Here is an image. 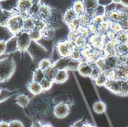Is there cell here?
Here are the masks:
<instances>
[{"label":"cell","mask_w":128,"mask_h":127,"mask_svg":"<svg viewBox=\"0 0 128 127\" xmlns=\"http://www.w3.org/2000/svg\"><path fill=\"white\" fill-rule=\"evenodd\" d=\"M56 103L54 96L42 94L32 98L29 104L25 109H23V110L32 122H43L53 113Z\"/></svg>","instance_id":"cell-1"},{"label":"cell","mask_w":128,"mask_h":127,"mask_svg":"<svg viewBox=\"0 0 128 127\" xmlns=\"http://www.w3.org/2000/svg\"><path fill=\"white\" fill-rule=\"evenodd\" d=\"M16 64L12 57H3L0 61V82L5 83L12 77Z\"/></svg>","instance_id":"cell-2"},{"label":"cell","mask_w":128,"mask_h":127,"mask_svg":"<svg viewBox=\"0 0 128 127\" xmlns=\"http://www.w3.org/2000/svg\"><path fill=\"white\" fill-rule=\"evenodd\" d=\"M105 87L112 93L121 96H128V79L126 80H109Z\"/></svg>","instance_id":"cell-3"},{"label":"cell","mask_w":128,"mask_h":127,"mask_svg":"<svg viewBox=\"0 0 128 127\" xmlns=\"http://www.w3.org/2000/svg\"><path fill=\"white\" fill-rule=\"evenodd\" d=\"M25 18V15L16 13L9 19L6 27L12 33L13 35H16L17 34H18L20 31L23 30Z\"/></svg>","instance_id":"cell-4"},{"label":"cell","mask_w":128,"mask_h":127,"mask_svg":"<svg viewBox=\"0 0 128 127\" xmlns=\"http://www.w3.org/2000/svg\"><path fill=\"white\" fill-rule=\"evenodd\" d=\"M27 52L30 54L33 60H41L44 58L47 53V50L42 44H39L36 41H32L31 44L27 50Z\"/></svg>","instance_id":"cell-5"},{"label":"cell","mask_w":128,"mask_h":127,"mask_svg":"<svg viewBox=\"0 0 128 127\" xmlns=\"http://www.w3.org/2000/svg\"><path fill=\"white\" fill-rule=\"evenodd\" d=\"M56 51L60 57H67L71 55L74 45L72 42L66 40H62L56 42L55 44Z\"/></svg>","instance_id":"cell-6"},{"label":"cell","mask_w":128,"mask_h":127,"mask_svg":"<svg viewBox=\"0 0 128 127\" xmlns=\"http://www.w3.org/2000/svg\"><path fill=\"white\" fill-rule=\"evenodd\" d=\"M17 42L18 46V50L21 52L27 51L29 45L32 43V38L30 36V33L25 30H22L18 34H16Z\"/></svg>","instance_id":"cell-7"},{"label":"cell","mask_w":128,"mask_h":127,"mask_svg":"<svg viewBox=\"0 0 128 127\" xmlns=\"http://www.w3.org/2000/svg\"><path fill=\"white\" fill-rule=\"evenodd\" d=\"M71 113V105L68 102H59L55 104L53 114L58 119H64Z\"/></svg>","instance_id":"cell-8"},{"label":"cell","mask_w":128,"mask_h":127,"mask_svg":"<svg viewBox=\"0 0 128 127\" xmlns=\"http://www.w3.org/2000/svg\"><path fill=\"white\" fill-rule=\"evenodd\" d=\"M32 5L33 2L32 0H17L16 2V5L12 10L16 13L22 14L25 16H27V14Z\"/></svg>","instance_id":"cell-9"},{"label":"cell","mask_w":128,"mask_h":127,"mask_svg":"<svg viewBox=\"0 0 128 127\" xmlns=\"http://www.w3.org/2000/svg\"><path fill=\"white\" fill-rule=\"evenodd\" d=\"M115 77L118 80L128 79V64L120 62L118 67L114 70Z\"/></svg>","instance_id":"cell-10"},{"label":"cell","mask_w":128,"mask_h":127,"mask_svg":"<svg viewBox=\"0 0 128 127\" xmlns=\"http://www.w3.org/2000/svg\"><path fill=\"white\" fill-rule=\"evenodd\" d=\"M93 66H94V63H90L87 61H81L78 71L82 77H90L93 70Z\"/></svg>","instance_id":"cell-11"},{"label":"cell","mask_w":128,"mask_h":127,"mask_svg":"<svg viewBox=\"0 0 128 127\" xmlns=\"http://www.w3.org/2000/svg\"><path fill=\"white\" fill-rule=\"evenodd\" d=\"M72 58L70 57H59L58 59L54 61L53 65L58 70H66L69 71V66L71 63Z\"/></svg>","instance_id":"cell-12"},{"label":"cell","mask_w":128,"mask_h":127,"mask_svg":"<svg viewBox=\"0 0 128 127\" xmlns=\"http://www.w3.org/2000/svg\"><path fill=\"white\" fill-rule=\"evenodd\" d=\"M27 89L34 96H38L44 93V90L42 87V85L39 82H36L34 80H31L27 84Z\"/></svg>","instance_id":"cell-13"},{"label":"cell","mask_w":128,"mask_h":127,"mask_svg":"<svg viewBox=\"0 0 128 127\" xmlns=\"http://www.w3.org/2000/svg\"><path fill=\"white\" fill-rule=\"evenodd\" d=\"M52 8L49 6L47 4L44 3H41V7H40V11H39V14L37 18H39L44 21L48 22L51 15H52ZM48 24V23H47Z\"/></svg>","instance_id":"cell-14"},{"label":"cell","mask_w":128,"mask_h":127,"mask_svg":"<svg viewBox=\"0 0 128 127\" xmlns=\"http://www.w3.org/2000/svg\"><path fill=\"white\" fill-rule=\"evenodd\" d=\"M15 14L16 12L13 10H8L1 8V10H0V25L6 27L9 19Z\"/></svg>","instance_id":"cell-15"},{"label":"cell","mask_w":128,"mask_h":127,"mask_svg":"<svg viewBox=\"0 0 128 127\" xmlns=\"http://www.w3.org/2000/svg\"><path fill=\"white\" fill-rule=\"evenodd\" d=\"M117 46L118 44L114 40H107L104 47V52L105 56L116 55L117 54Z\"/></svg>","instance_id":"cell-16"},{"label":"cell","mask_w":128,"mask_h":127,"mask_svg":"<svg viewBox=\"0 0 128 127\" xmlns=\"http://www.w3.org/2000/svg\"><path fill=\"white\" fill-rule=\"evenodd\" d=\"M105 63H106V72L109 71H114L118 67L120 61L117 55L105 56Z\"/></svg>","instance_id":"cell-17"},{"label":"cell","mask_w":128,"mask_h":127,"mask_svg":"<svg viewBox=\"0 0 128 127\" xmlns=\"http://www.w3.org/2000/svg\"><path fill=\"white\" fill-rule=\"evenodd\" d=\"M16 51H19V50H18L16 35H14L11 38H9L8 41H6V54H10L15 53Z\"/></svg>","instance_id":"cell-18"},{"label":"cell","mask_w":128,"mask_h":127,"mask_svg":"<svg viewBox=\"0 0 128 127\" xmlns=\"http://www.w3.org/2000/svg\"><path fill=\"white\" fill-rule=\"evenodd\" d=\"M86 9V14L90 18H94V9L98 5V0H82Z\"/></svg>","instance_id":"cell-19"},{"label":"cell","mask_w":128,"mask_h":127,"mask_svg":"<svg viewBox=\"0 0 128 127\" xmlns=\"http://www.w3.org/2000/svg\"><path fill=\"white\" fill-rule=\"evenodd\" d=\"M78 17V16L74 12L73 8L72 7H69L64 11V12L63 13V21H64V24L68 25L70 23H72Z\"/></svg>","instance_id":"cell-20"},{"label":"cell","mask_w":128,"mask_h":127,"mask_svg":"<svg viewBox=\"0 0 128 127\" xmlns=\"http://www.w3.org/2000/svg\"><path fill=\"white\" fill-rule=\"evenodd\" d=\"M105 18L108 21H109L111 23L119 22L121 18V10L118 9V8H116V9L110 11L109 13H108L105 15Z\"/></svg>","instance_id":"cell-21"},{"label":"cell","mask_w":128,"mask_h":127,"mask_svg":"<svg viewBox=\"0 0 128 127\" xmlns=\"http://www.w3.org/2000/svg\"><path fill=\"white\" fill-rule=\"evenodd\" d=\"M71 7L73 8L78 16L84 15L86 12V9L82 0H74Z\"/></svg>","instance_id":"cell-22"},{"label":"cell","mask_w":128,"mask_h":127,"mask_svg":"<svg viewBox=\"0 0 128 127\" xmlns=\"http://www.w3.org/2000/svg\"><path fill=\"white\" fill-rule=\"evenodd\" d=\"M30 101H31L30 98L26 94H18L15 99V103L22 109H25L29 104Z\"/></svg>","instance_id":"cell-23"},{"label":"cell","mask_w":128,"mask_h":127,"mask_svg":"<svg viewBox=\"0 0 128 127\" xmlns=\"http://www.w3.org/2000/svg\"><path fill=\"white\" fill-rule=\"evenodd\" d=\"M69 78L68 71L66 70H59L57 73V75L54 80V82L55 84H64L65 83Z\"/></svg>","instance_id":"cell-24"},{"label":"cell","mask_w":128,"mask_h":127,"mask_svg":"<svg viewBox=\"0 0 128 127\" xmlns=\"http://www.w3.org/2000/svg\"><path fill=\"white\" fill-rule=\"evenodd\" d=\"M121 10V18L119 21L123 31L128 30V8H122Z\"/></svg>","instance_id":"cell-25"},{"label":"cell","mask_w":128,"mask_h":127,"mask_svg":"<svg viewBox=\"0 0 128 127\" xmlns=\"http://www.w3.org/2000/svg\"><path fill=\"white\" fill-rule=\"evenodd\" d=\"M88 44H89L88 39L86 38L85 37L80 35V34L78 36V38H76V40L74 42V47L78 49H80V50L84 49L86 47H88Z\"/></svg>","instance_id":"cell-26"},{"label":"cell","mask_w":128,"mask_h":127,"mask_svg":"<svg viewBox=\"0 0 128 127\" xmlns=\"http://www.w3.org/2000/svg\"><path fill=\"white\" fill-rule=\"evenodd\" d=\"M34 28H36V19L30 16H26L23 30L30 32Z\"/></svg>","instance_id":"cell-27"},{"label":"cell","mask_w":128,"mask_h":127,"mask_svg":"<svg viewBox=\"0 0 128 127\" xmlns=\"http://www.w3.org/2000/svg\"><path fill=\"white\" fill-rule=\"evenodd\" d=\"M114 41L118 44H128V32L126 31H121L116 34Z\"/></svg>","instance_id":"cell-28"},{"label":"cell","mask_w":128,"mask_h":127,"mask_svg":"<svg viewBox=\"0 0 128 127\" xmlns=\"http://www.w3.org/2000/svg\"><path fill=\"white\" fill-rule=\"evenodd\" d=\"M16 90H11L6 88H1L0 90V102L3 103L16 94Z\"/></svg>","instance_id":"cell-29"},{"label":"cell","mask_w":128,"mask_h":127,"mask_svg":"<svg viewBox=\"0 0 128 127\" xmlns=\"http://www.w3.org/2000/svg\"><path fill=\"white\" fill-rule=\"evenodd\" d=\"M93 110H94V113H96L97 114L104 113L107 110L105 103L101 100L96 101L95 103H94V104H93Z\"/></svg>","instance_id":"cell-30"},{"label":"cell","mask_w":128,"mask_h":127,"mask_svg":"<svg viewBox=\"0 0 128 127\" xmlns=\"http://www.w3.org/2000/svg\"><path fill=\"white\" fill-rule=\"evenodd\" d=\"M45 78L44 76V71L42 69L37 67L36 70H34L32 72V80H34L36 82L41 83L42 80Z\"/></svg>","instance_id":"cell-31"},{"label":"cell","mask_w":128,"mask_h":127,"mask_svg":"<svg viewBox=\"0 0 128 127\" xmlns=\"http://www.w3.org/2000/svg\"><path fill=\"white\" fill-rule=\"evenodd\" d=\"M43 38L45 40H51L54 38L55 35V29L49 25H48L42 31Z\"/></svg>","instance_id":"cell-32"},{"label":"cell","mask_w":128,"mask_h":127,"mask_svg":"<svg viewBox=\"0 0 128 127\" xmlns=\"http://www.w3.org/2000/svg\"><path fill=\"white\" fill-rule=\"evenodd\" d=\"M108 81V77L106 72H100L98 78L94 80L97 86L98 87H105Z\"/></svg>","instance_id":"cell-33"},{"label":"cell","mask_w":128,"mask_h":127,"mask_svg":"<svg viewBox=\"0 0 128 127\" xmlns=\"http://www.w3.org/2000/svg\"><path fill=\"white\" fill-rule=\"evenodd\" d=\"M44 71L45 78L52 80L54 81V80L57 75V73H58V70L55 67H54V65H52V67H48V69H46V70H44Z\"/></svg>","instance_id":"cell-34"},{"label":"cell","mask_w":128,"mask_h":127,"mask_svg":"<svg viewBox=\"0 0 128 127\" xmlns=\"http://www.w3.org/2000/svg\"><path fill=\"white\" fill-rule=\"evenodd\" d=\"M40 7H41V3H33L32 6L31 7V8L28 11L27 16H30L34 18H37L39 14Z\"/></svg>","instance_id":"cell-35"},{"label":"cell","mask_w":128,"mask_h":127,"mask_svg":"<svg viewBox=\"0 0 128 127\" xmlns=\"http://www.w3.org/2000/svg\"><path fill=\"white\" fill-rule=\"evenodd\" d=\"M53 63L52 61L50 59V58H48V57H44V58L41 59L39 61H38V67L42 69V70L44 71L46 69H48V67H52L53 65Z\"/></svg>","instance_id":"cell-36"},{"label":"cell","mask_w":128,"mask_h":127,"mask_svg":"<svg viewBox=\"0 0 128 127\" xmlns=\"http://www.w3.org/2000/svg\"><path fill=\"white\" fill-rule=\"evenodd\" d=\"M79 21H80V26H84V27H89L91 25V20L92 18H90L88 15L84 13V15H81L78 16Z\"/></svg>","instance_id":"cell-37"},{"label":"cell","mask_w":128,"mask_h":127,"mask_svg":"<svg viewBox=\"0 0 128 127\" xmlns=\"http://www.w3.org/2000/svg\"><path fill=\"white\" fill-rule=\"evenodd\" d=\"M101 72H106V63H105V56H100L96 59L94 63Z\"/></svg>","instance_id":"cell-38"},{"label":"cell","mask_w":128,"mask_h":127,"mask_svg":"<svg viewBox=\"0 0 128 127\" xmlns=\"http://www.w3.org/2000/svg\"><path fill=\"white\" fill-rule=\"evenodd\" d=\"M70 57L72 58L73 60L75 61H84V57H83V54H82V51L80 49H78L77 48H74L71 55H70Z\"/></svg>","instance_id":"cell-39"},{"label":"cell","mask_w":128,"mask_h":127,"mask_svg":"<svg viewBox=\"0 0 128 127\" xmlns=\"http://www.w3.org/2000/svg\"><path fill=\"white\" fill-rule=\"evenodd\" d=\"M29 33H30V36H31V38H32V41H36V42H38L42 38H43L42 31H40V30H38V29L34 28V30H32Z\"/></svg>","instance_id":"cell-40"},{"label":"cell","mask_w":128,"mask_h":127,"mask_svg":"<svg viewBox=\"0 0 128 127\" xmlns=\"http://www.w3.org/2000/svg\"><path fill=\"white\" fill-rule=\"evenodd\" d=\"M110 22L106 19L99 25V27H98L99 33L106 34V33L110 30Z\"/></svg>","instance_id":"cell-41"},{"label":"cell","mask_w":128,"mask_h":127,"mask_svg":"<svg viewBox=\"0 0 128 127\" xmlns=\"http://www.w3.org/2000/svg\"><path fill=\"white\" fill-rule=\"evenodd\" d=\"M12 36H14L12 33L6 27L1 26V40L8 41Z\"/></svg>","instance_id":"cell-42"},{"label":"cell","mask_w":128,"mask_h":127,"mask_svg":"<svg viewBox=\"0 0 128 127\" xmlns=\"http://www.w3.org/2000/svg\"><path fill=\"white\" fill-rule=\"evenodd\" d=\"M54 83V82L53 81V80H49V79H47V78H44L40 84L42 85V87L44 92H45V91L49 90L52 87Z\"/></svg>","instance_id":"cell-43"},{"label":"cell","mask_w":128,"mask_h":127,"mask_svg":"<svg viewBox=\"0 0 128 127\" xmlns=\"http://www.w3.org/2000/svg\"><path fill=\"white\" fill-rule=\"evenodd\" d=\"M78 32L80 35L85 37L86 38H89L91 35V33L88 27H84V26H80L79 28L78 29Z\"/></svg>","instance_id":"cell-44"},{"label":"cell","mask_w":128,"mask_h":127,"mask_svg":"<svg viewBox=\"0 0 128 127\" xmlns=\"http://www.w3.org/2000/svg\"><path fill=\"white\" fill-rule=\"evenodd\" d=\"M94 16H105L106 15V7L98 5L94 9Z\"/></svg>","instance_id":"cell-45"},{"label":"cell","mask_w":128,"mask_h":127,"mask_svg":"<svg viewBox=\"0 0 128 127\" xmlns=\"http://www.w3.org/2000/svg\"><path fill=\"white\" fill-rule=\"evenodd\" d=\"M80 26V25L78 17L77 18H75L72 23H70V24L68 25L69 31H78V29L79 28Z\"/></svg>","instance_id":"cell-46"},{"label":"cell","mask_w":128,"mask_h":127,"mask_svg":"<svg viewBox=\"0 0 128 127\" xmlns=\"http://www.w3.org/2000/svg\"><path fill=\"white\" fill-rule=\"evenodd\" d=\"M78 35H79V34L78 31H69V33L67 36V40L70 42H72V44H74V41L76 40Z\"/></svg>","instance_id":"cell-47"},{"label":"cell","mask_w":128,"mask_h":127,"mask_svg":"<svg viewBox=\"0 0 128 127\" xmlns=\"http://www.w3.org/2000/svg\"><path fill=\"white\" fill-rule=\"evenodd\" d=\"M105 20H106L105 16H94V18H92L91 24L96 25L97 27H99V25Z\"/></svg>","instance_id":"cell-48"},{"label":"cell","mask_w":128,"mask_h":127,"mask_svg":"<svg viewBox=\"0 0 128 127\" xmlns=\"http://www.w3.org/2000/svg\"><path fill=\"white\" fill-rule=\"evenodd\" d=\"M100 69L94 64V66H93V70H92V72H91V74L90 76V78L92 80H94L98 78V77L99 76V74H100Z\"/></svg>","instance_id":"cell-49"},{"label":"cell","mask_w":128,"mask_h":127,"mask_svg":"<svg viewBox=\"0 0 128 127\" xmlns=\"http://www.w3.org/2000/svg\"><path fill=\"white\" fill-rule=\"evenodd\" d=\"M110 29L112 30L116 34H118V32L123 31L119 22H114V23H111L110 22Z\"/></svg>","instance_id":"cell-50"},{"label":"cell","mask_w":128,"mask_h":127,"mask_svg":"<svg viewBox=\"0 0 128 127\" xmlns=\"http://www.w3.org/2000/svg\"><path fill=\"white\" fill-rule=\"evenodd\" d=\"M9 127H25L23 123L18 120H12L8 122Z\"/></svg>","instance_id":"cell-51"},{"label":"cell","mask_w":128,"mask_h":127,"mask_svg":"<svg viewBox=\"0 0 128 127\" xmlns=\"http://www.w3.org/2000/svg\"><path fill=\"white\" fill-rule=\"evenodd\" d=\"M6 41L0 40V55H1V57L6 54Z\"/></svg>","instance_id":"cell-52"},{"label":"cell","mask_w":128,"mask_h":127,"mask_svg":"<svg viewBox=\"0 0 128 127\" xmlns=\"http://www.w3.org/2000/svg\"><path fill=\"white\" fill-rule=\"evenodd\" d=\"M112 3H113L112 0H98V5L104 7H108Z\"/></svg>","instance_id":"cell-53"},{"label":"cell","mask_w":128,"mask_h":127,"mask_svg":"<svg viewBox=\"0 0 128 127\" xmlns=\"http://www.w3.org/2000/svg\"><path fill=\"white\" fill-rule=\"evenodd\" d=\"M42 126H43L42 122H40V121H34V122H32L31 127H42Z\"/></svg>","instance_id":"cell-54"},{"label":"cell","mask_w":128,"mask_h":127,"mask_svg":"<svg viewBox=\"0 0 128 127\" xmlns=\"http://www.w3.org/2000/svg\"><path fill=\"white\" fill-rule=\"evenodd\" d=\"M0 127H9V123L8 122H6V121H1L0 122Z\"/></svg>","instance_id":"cell-55"},{"label":"cell","mask_w":128,"mask_h":127,"mask_svg":"<svg viewBox=\"0 0 128 127\" xmlns=\"http://www.w3.org/2000/svg\"><path fill=\"white\" fill-rule=\"evenodd\" d=\"M120 5L126 8H128V0H121Z\"/></svg>","instance_id":"cell-56"},{"label":"cell","mask_w":128,"mask_h":127,"mask_svg":"<svg viewBox=\"0 0 128 127\" xmlns=\"http://www.w3.org/2000/svg\"><path fill=\"white\" fill-rule=\"evenodd\" d=\"M80 127H95V126L90 124V123H84L83 125H81Z\"/></svg>","instance_id":"cell-57"},{"label":"cell","mask_w":128,"mask_h":127,"mask_svg":"<svg viewBox=\"0 0 128 127\" xmlns=\"http://www.w3.org/2000/svg\"><path fill=\"white\" fill-rule=\"evenodd\" d=\"M42 127H54L53 126H52V124H51V123H43V126H42Z\"/></svg>","instance_id":"cell-58"},{"label":"cell","mask_w":128,"mask_h":127,"mask_svg":"<svg viewBox=\"0 0 128 127\" xmlns=\"http://www.w3.org/2000/svg\"><path fill=\"white\" fill-rule=\"evenodd\" d=\"M112 1H113V3L116 5H119L121 3V0H112Z\"/></svg>","instance_id":"cell-59"},{"label":"cell","mask_w":128,"mask_h":127,"mask_svg":"<svg viewBox=\"0 0 128 127\" xmlns=\"http://www.w3.org/2000/svg\"><path fill=\"white\" fill-rule=\"evenodd\" d=\"M33 3H42V0H32Z\"/></svg>","instance_id":"cell-60"},{"label":"cell","mask_w":128,"mask_h":127,"mask_svg":"<svg viewBox=\"0 0 128 127\" xmlns=\"http://www.w3.org/2000/svg\"><path fill=\"white\" fill-rule=\"evenodd\" d=\"M0 1H1V2H7L8 0H0Z\"/></svg>","instance_id":"cell-61"},{"label":"cell","mask_w":128,"mask_h":127,"mask_svg":"<svg viewBox=\"0 0 128 127\" xmlns=\"http://www.w3.org/2000/svg\"><path fill=\"white\" fill-rule=\"evenodd\" d=\"M72 127H78V126H72Z\"/></svg>","instance_id":"cell-62"},{"label":"cell","mask_w":128,"mask_h":127,"mask_svg":"<svg viewBox=\"0 0 128 127\" xmlns=\"http://www.w3.org/2000/svg\"><path fill=\"white\" fill-rule=\"evenodd\" d=\"M127 32H128V30H127Z\"/></svg>","instance_id":"cell-63"},{"label":"cell","mask_w":128,"mask_h":127,"mask_svg":"<svg viewBox=\"0 0 128 127\" xmlns=\"http://www.w3.org/2000/svg\"><path fill=\"white\" fill-rule=\"evenodd\" d=\"M127 64H128V61H127Z\"/></svg>","instance_id":"cell-64"}]
</instances>
